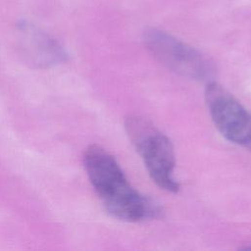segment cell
Segmentation results:
<instances>
[{"label": "cell", "mask_w": 251, "mask_h": 251, "mask_svg": "<svg viewBox=\"0 0 251 251\" xmlns=\"http://www.w3.org/2000/svg\"><path fill=\"white\" fill-rule=\"evenodd\" d=\"M205 99L217 129L228 141L251 150V113L225 87L209 81Z\"/></svg>", "instance_id": "277c9868"}, {"label": "cell", "mask_w": 251, "mask_h": 251, "mask_svg": "<svg viewBox=\"0 0 251 251\" xmlns=\"http://www.w3.org/2000/svg\"><path fill=\"white\" fill-rule=\"evenodd\" d=\"M83 165L95 192L112 217L139 222L160 214L159 206L130 185L119 163L101 146L93 144L85 149Z\"/></svg>", "instance_id": "6da1fadb"}, {"label": "cell", "mask_w": 251, "mask_h": 251, "mask_svg": "<svg viewBox=\"0 0 251 251\" xmlns=\"http://www.w3.org/2000/svg\"><path fill=\"white\" fill-rule=\"evenodd\" d=\"M143 41L149 52L169 70L188 78L211 81L212 63L200 52L175 36L156 28L145 31Z\"/></svg>", "instance_id": "3957f363"}, {"label": "cell", "mask_w": 251, "mask_h": 251, "mask_svg": "<svg viewBox=\"0 0 251 251\" xmlns=\"http://www.w3.org/2000/svg\"><path fill=\"white\" fill-rule=\"evenodd\" d=\"M244 249H251V246H247V247H245Z\"/></svg>", "instance_id": "5b68a950"}, {"label": "cell", "mask_w": 251, "mask_h": 251, "mask_svg": "<svg viewBox=\"0 0 251 251\" xmlns=\"http://www.w3.org/2000/svg\"><path fill=\"white\" fill-rule=\"evenodd\" d=\"M125 128L152 180L168 192H177L179 183L174 174L175 152L168 136L150 121L139 116H128Z\"/></svg>", "instance_id": "7a4b0ae2"}]
</instances>
